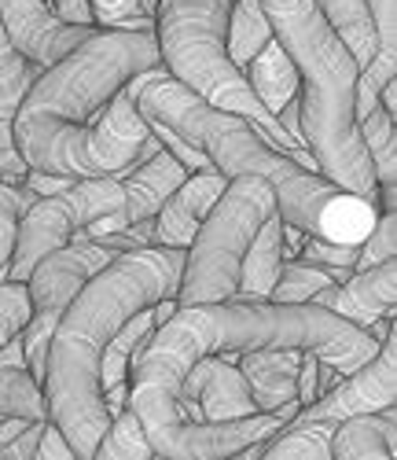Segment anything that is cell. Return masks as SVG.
<instances>
[{"instance_id":"obj_1","label":"cell","mask_w":397,"mask_h":460,"mask_svg":"<svg viewBox=\"0 0 397 460\" xmlns=\"http://www.w3.org/2000/svg\"><path fill=\"white\" fill-rule=\"evenodd\" d=\"M151 66H163L154 26H100L33 78L12 114L15 151L49 173L122 181L151 133L133 103V74Z\"/></svg>"},{"instance_id":"obj_2","label":"cell","mask_w":397,"mask_h":460,"mask_svg":"<svg viewBox=\"0 0 397 460\" xmlns=\"http://www.w3.org/2000/svg\"><path fill=\"white\" fill-rule=\"evenodd\" d=\"M258 347L313 350L335 372L361 368L379 339L368 328H357L316 302H272V298H225L177 305L151 332L140 358L129 368V409L144 424L154 456H170L184 412L177 391L184 372L207 354H247Z\"/></svg>"},{"instance_id":"obj_3","label":"cell","mask_w":397,"mask_h":460,"mask_svg":"<svg viewBox=\"0 0 397 460\" xmlns=\"http://www.w3.org/2000/svg\"><path fill=\"white\" fill-rule=\"evenodd\" d=\"M133 103L147 122H158L181 133L210 159L225 177L254 173L261 177L272 196L276 214L287 225L302 228L305 236L335 240V243H361L379 217V203L357 191L339 188L324 173L298 166L287 151L265 140L261 126L235 111H221L177 82L166 66H151L133 74Z\"/></svg>"},{"instance_id":"obj_4","label":"cell","mask_w":397,"mask_h":460,"mask_svg":"<svg viewBox=\"0 0 397 460\" xmlns=\"http://www.w3.org/2000/svg\"><path fill=\"white\" fill-rule=\"evenodd\" d=\"M181 265V247L126 251L110 258L96 277H89L59 314L41 391L49 420L63 431L77 460H93L100 435L110 428V409L100 391L103 347L133 314L147 310L158 298L177 295Z\"/></svg>"},{"instance_id":"obj_5","label":"cell","mask_w":397,"mask_h":460,"mask_svg":"<svg viewBox=\"0 0 397 460\" xmlns=\"http://www.w3.org/2000/svg\"><path fill=\"white\" fill-rule=\"evenodd\" d=\"M276 45L298 70L302 144L316 155L321 173L365 199L379 196L372 159L357 133V78L361 66L339 41L316 0H258Z\"/></svg>"},{"instance_id":"obj_6","label":"cell","mask_w":397,"mask_h":460,"mask_svg":"<svg viewBox=\"0 0 397 460\" xmlns=\"http://www.w3.org/2000/svg\"><path fill=\"white\" fill-rule=\"evenodd\" d=\"M228 8L232 0H154L151 19H154L158 56H163V66L191 93H198L221 111H235L258 122L269 144L287 151L291 137L258 103V96L243 82V74L232 66L225 52Z\"/></svg>"},{"instance_id":"obj_7","label":"cell","mask_w":397,"mask_h":460,"mask_svg":"<svg viewBox=\"0 0 397 460\" xmlns=\"http://www.w3.org/2000/svg\"><path fill=\"white\" fill-rule=\"evenodd\" d=\"M272 210H276V196L261 177L254 173L228 177L217 203L207 210L191 243L184 247V265L173 295L177 305L232 298L235 284H240V261Z\"/></svg>"},{"instance_id":"obj_8","label":"cell","mask_w":397,"mask_h":460,"mask_svg":"<svg viewBox=\"0 0 397 460\" xmlns=\"http://www.w3.org/2000/svg\"><path fill=\"white\" fill-rule=\"evenodd\" d=\"M122 199H126V191H122V181L118 177H77L70 188L56 191V196H37L19 214V233H15V251H12V261H8V280L26 284L37 258L56 251V247L82 240L85 225L118 210Z\"/></svg>"},{"instance_id":"obj_9","label":"cell","mask_w":397,"mask_h":460,"mask_svg":"<svg viewBox=\"0 0 397 460\" xmlns=\"http://www.w3.org/2000/svg\"><path fill=\"white\" fill-rule=\"evenodd\" d=\"M386 405H397V339L393 328L379 339V350L361 365L346 372L331 391L313 398L295 412V420H321V424H339L346 416L379 412ZM291 424V420H287Z\"/></svg>"},{"instance_id":"obj_10","label":"cell","mask_w":397,"mask_h":460,"mask_svg":"<svg viewBox=\"0 0 397 460\" xmlns=\"http://www.w3.org/2000/svg\"><path fill=\"white\" fill-rule=\"evenodd\" d=\"M110 258H118V251L103 247L100 240H74L66 247L41 254L26 277L33 314H63L66 302L82 291V284L96 277Z\"/></svg>"},{"instance_id":"obj_11","label":"cell","mask_w":397,"mask_h":460,"mask_svg":"<svg viewBox=\"0 0 397 460\" xmlns=\"http://www.w3.org/2000/svg\"><path fill=\"white\" fill-rule=\"evenodd\" d=\"M0 19L12 37V45L41 66H52L56 59H63L74 45H82L85 37H93L100 26H74L56 19L49 0H0Z\"/></svg>"},{"instance_id":"obj_12","label":"cell","mask_w":397,"mask_h":460,"mask_svg":"<svg viewBox=\"0 0 397 460\" xmlns=\"http://www.w3.org/2000/svg\"><path fill=\"white\" fill-rule=\"evenodd\" d=\"M316 305L339 314L342 321L368 328L379 317H393V302H397V261L386 258L368 270H353L349 280L342 284H328L313 295Z\"/></svg>"},{"instance_id":"obj_13","label":"cell","mask_w":397,"mask_h":460,"mask_svg":"<svg viewBox=\"0 0 397 460\" xmlns=\"http://www.w3.org/2000/svg\"><path fill=\"white\" fill-rule=\"evenodd\" d=\"M235 365L247 376L251 398L258 405V412H272L280 416L284 424L295 420V412L302 409L298 402V365H302V350L291 347H258L247 354H235Z\"/></svg>"},{"instance_id":"obj_14","label":"cell","mask_w":397,"mask_h":460,"mask_svg":"<svg viewBox=\"0 0 397 460\" xmlns=\"http://www.w3.org/2000/svg\"><path fill=\"white\" fill-rule=\"evenodd\" d=\"M225 184H228V177L221 170H214V166L191 170L166 196V203L158 207V214L151 217L154 247H181L184 251L191 243V236H195L198 221L207 217V210L217 203V196L225 191Z\"/></svg>"},{"instance_id":"obj_15","label":"cell","mask_w":397,"mask_h":460,"mask_svg":"<svg viewBox=\"0 0 397 460\" xmlns=\"http://www.w3.org/2000/svg\"><path fill=\"white\" fill-rule=\"evenodd\" d=\"M188 177V170L170 155V151H154L151 159L144 163H133L126 173H122V214H126V225H137V221H147L158 214V207L166 203V196Z\"/></svg>"},{"instance_id":"obj_16","label":"cell","mask_w":397,"mask_h":460,"mask_svg":"<svg viewBox=\"0 0 397 460\" xmlns=\"http://www.w3.org/2000/svg\"><path fill=\"white\" fill-rule=\"evenodd\" d=\"M198 361H203V387H198V398H195L198 420H240V416L258 412L251 387H247V376L240 372L235 358L207 354Z\"/></svg>"},{"instance_id":"obj_17","label":"cell","mask_w":397,"mask_h":460,"mask_svg":"<svg viewBox=\"0 0 397 460\" xmlns=\"http://www.w3.org/2000/svg\"><path fill=\"white\" fill-rule=\"evenodd\" d=\"M397 453V428L393 405L379 412L346 416L331 431V456L335 460H390Z\"/></svg>"},{"instance_id":"obj_18","label":"cell","mask_w":397,"mask_h":460,"mask_svg":"<svg viewBox=\"0 0 397 460\" xmlns=\"http://www.w3.org/2000/svg\"><path fill=\"white\" fill-rule=\"evenodd\" d=\"M357 133H361V144L372 159V173L379 184V210H397V122L393 114L375 103L372 111H365L357 119Z\"/></svg>"},{"instance_id":"obj_19","label":"cell","mask_w":397,"mask_h":460,"mask_svg":"<svg viewBox=\"0 0 397 460\" xmlns=\"http://www.w3.org/2000/svg\"><path fill=\"white\" fill-rule=\"evenodd\" d=\"M284 217L280 214H269L258 228V236L251 240L243 261H240V284H235L232 298H269L276 273L284 265Z\"/></svg>"},{"instance_id":"obj_20","label":"cell","mask_w":397,"mask_h":460,"mask_svg":"<svg viewBox=\"0 0 397 460\" xmlns=\"http://www.w3.org/2000/svg\"><path fill=\"white\" fill-rule=\"evenodd\" d=\"M240 74H243V82L251 85V93L258 96V103L272 114V119L291 96H298V70L287 59V52L276 45V37H269V41L243 63Z\"/></svg>"},{"instance_id":"obj_21","label":"cell","mask_w":397,"mask_h":460,"mask_svg":"<svg viewBox=\"0 0 397 460\" xmlns=\"http://www.w3.org/2000/svg\"><path fill=\"white\" fill-rule=\"evenodd\" d=\"M324 12V19L331 22V30L339 33V41L349 49V56L357 59V66H368V59L379 49L375 37V22L368 12V0H316Z\"/></svg>"},{"instance_id":"obj_22","label":"cell","mask_w":397,"mask_h":460,"mask_svg":"<svg viewBox=\"0 0 397 460\" xmlns=\"http://www.w3.org/2000/svg\"><path fill=\"white\" fill-rule=\"evenodd\" d=\"M331 431L335 424L321 420H291L276 435L261 442V456L269 460H331Z\"/></svg>"},{"instance_id":"obj_23","label":"cell","mask_w":397,"mask_h":460,"mask_svg":"<svg viewBox=\"0 0 397 460\" xmlns=\"http://www.w3.org/2000/svg\"><path fill=\"white\" fill-rule=\"evenodd\" d=\"M154 328H158V321H154L151 305H147V310L133 314L122 328H118V332L110 335V342L103 347V358H100V391H107V387H114V383L129 379L133 350H137V347H144Z\"/></svg>"},{"instance_id":"obj_24","label":"cell","mask_w":397,"mask_h":460,"mask_svg":"<svg viewBox=\"0 0 397 460\" xmlns=\"http://www.w3.org/2000/svg\"><path fill=\"white\" fill-rule=\"evenodd\" d=\"M272 30L261 12L258 0H232L228 8V30H225V52L235 70H243V63L269 41Z\"/></svg>"},{"instance_id":"obj_25","label":"cell","mask_w":397,"mask_h":460,"mask_svg":"<svg viewBox=\"0 0 397 460\" xmlns=\"http://www.w3.org/2000/svg\"><path fill=\"white\" fill-rule=\"evenodd\" d=\"M368 12L375 22L379 49L361 70V82L379 93L390 78H397V0H368Z\"/></svg>"},{"instance_id":"obj_26","label":"cell","mask_w":397,"mask_h":460,"mask_svg":"<svg viewBox=\"0 0 397 460\" xmlns=\"http://www.w3.org/2000/svg\"><path fill=\"white\" fill-rule=\"evenodd\" d=\"M0 416L4 420H49L45 391L26 368H8L0 365Z\"/></svg>"},{"instance_id":"obj_27","label":"cell","mask_w":397,"mask_h":460,"mask_svg":"<svg viewBox=\"0 0 397 460\" xmlns=\"http://www.w3.org/2000/svg\"><path fill=\"white\" fill-rule=\"evenodd\" d=\"M45 66L26 59L4 30V19H0V119H12L15 107L22 103L26 89L33 85V78L41 74Z\"/></svg>"},{"instance_id":"obj_28","label":"cell","mask_w":397,"mask_h":460,"mask_svg":"<svg viewBox=\"0 0 397 460\" xmlns=\"http://www.w3.org/2000/svg\"><path fill=\"white\" fill-rule=\"evenodd\" d=\"M147 456H154V449L144 435V424L137 420V412L126 405L122 412L110 416V428L100 435L93 460H147Z\"/></svg>"},{"instance_id":"obj_29","label":"cell","mask_w":397,"mask_h":460,"mask_svg":"<svg viewBox=\"0 0 397 460\" xmlns=\"http://www.w3.org/2000/svg\"><path fill=\"white\" fill-rule=\"evenodd\" d=\"M328 284H331V277L321 270V265H313L305 258H284L269 298L272 302H313V295Z\"/></svg>"},{"instance_id":"obj_30","label":"cell","mask_w":397,"mask_h":460,"mask_svg":"<svg viewBox=\"0 0 397 460\" xmlns=\"http://www.w3.org/2000/svg\"><path fill=\"white\" fill-rule=\"evenodd\" d=\"M37 196L26 184L0 181V280H8V261L15 251V233H19V214L33 203Z\"/></svg>"},{"instance_id":"obj_31","label":"cell","mask_w":397,"mask_h":460,"mask_svg":"<svg viewBox=\"0 0 397 460\" xmlns=\"http://www.w3.org/2000/svg\"><path fill=\"white\" fill-rule=\"evenodd\" d=\"M357 247H361V243H335V240L305 236L298 258L321 265V270L331 277V284H342V280H349L353 270H357Z\"/></svg>"},{"instance_id":"obj_32","label":"cell","mask_w":397,"mask_h":460,"mask_svg":"<svg viewBox=\"0 0 397 460\" xmlns=\"http://www.w3.org/2000/svg\"><path fill=\"white\" fill-rule=\"evenodd\" d=\"M59 314H30V321L19 332L22 354H26V372L41 383L45 379V365H49V342H52V328H56Z\"/></svg>"},{"instance_id":"obj_33","label":"cell","mask_w":397,"mask_h":460,"mask_svg":"<svg viewBox=\"0 0 397 460\" xmlns=\"http://www.w3.org/2000/svg\"><path fill=\"white\" fill-rule=\"evenodd\" d=\"M33 314V302L22 280H0V347L22 332Z\"/></svg>"},{"instance_id":"obj_34","label":"cell","mask_w":397,"mask_h":460,"mask_svg":"<svg viewBox=\"0 0 397 460\" xmlns=\"http://www.w3.org/2000/svg\"><path fill=\"white\" fill-rule=\"evenodd\" d=\"M393 254H397V214L379 210L372 233L361 240V247H357V270H368V265H379Z\"/></svg>"},{"instance_id":"obj_35","label":"cell","mask_w":397,"mask_h":460,"mask_svg":"<svg viewBox=\"0 0 397 460\" xmlns=\"http://www.w3.org/2000/svg\"><path fill=\"white\" fill-rule=\"evenodd\" d=\"M147 126H151V133H154L158 140H163V147L170 151V155H173L188 173H191V170H207V166H210V159L203 155V151H198L195 144H188L181 133H173V129H166V126H158V122H147Z\"/></svg>"},{"instance_id":"obj_36","label":"cell","mask_w":397,"mask_h":460,"mask_svg":"<svg viewBox=\"0 0 397 460\" xmlns=\"http://www.w3.org/2000/svg\"><path fill=\"white\" fill-rule=\"evenodd\" d=\"M37 460H77L70 442L63 438V431L52 424V420H45V428H41V438H37Z\"/></svg>"},{"instance_id":"obj_37","label":"cell","mask_w":397,"mask_h":460,"mask_svg":"<svg viewBox=\"0 0 397 460\" xmlns=\"http://www.w3.org/2000/svg\"><path fill=\"white\" fill-rule=\"evenodd\" d=\"M93 4V19L96 26H114L118 19H129V15H147L140 8V0H89Z\"/></svg>"},{"instance_id":"obj_38","label":"cell","mask_w":397,"mask_h":460,"mask_svg":"<svg viewBox=\"0 0 397 460\" xmlns=\"http://www.w3.org/2000/svg\"><path fill=\"white\" fill-rule=\"evenodd\" d=\"M77 177H63V173H49V170H37V166H30L26 173H22V181L19 184H26L33 196H56V191H63V188H70Z\"/></svg>"},{"instance_id":"obj_39","label":"cell","mask_w":397,"mask_h":460,"mask_svg":"<svg viewBox=\"0 0 397 460\" xmlns=\"http://www.w3.org/2000/svg\"><path fill=\"white\" fill-rule=\"evenodd\" d=\"M316 379H321V358H316L313 350H302V365H298V402L309 405L316 394Z\"/></svg>"},{"instance_id":"obj_40","label":"cell","mask_w":397,"mask_h":460,"mask_svg":"<svg viewBox=\"0 0 397 460\" xmlns=\"http://www.w3.org/2000/svg\"><path fill=\"white\" fill-rule=\"evenodd\" d=\"M49 4H52L56 19H63V22H74V26H89V22H96L89 0H49Z\"/></svg>"},{"instance_id":"obj_41","label":"cell","mask_w":397,"mask_h":460,"mask_svg":"<svg viewBox=\"0 0 397 460\" xmlns=\"http://www.w3.org/2000/svg\"><path fill=\"white\" fill-rule=\"evenodd\" d=\"M26 170H30V163L19 155L15 147H0V181H12V184H19Z\"/></svg>"},{"instance_id":"obj_42","label":"cell","mask_w":397,"mask_h":460,"mask_svg":"<svg viewBox=\"0 0 397 460\" xmlns=\"http://www.w3.org/2000/svg\"><path fill=\"white\" fill-rule=\"evenodd\" d=\"M0 420H4V416H0Z\"/></svg>"}]
</instances>
